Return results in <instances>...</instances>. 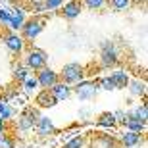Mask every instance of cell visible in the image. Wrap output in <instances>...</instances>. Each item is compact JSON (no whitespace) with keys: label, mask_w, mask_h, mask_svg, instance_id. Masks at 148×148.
<instances>
[{"label":"cell","mask_w":148,"mask_h":148,"mask_svg":"<svg viewBox=\"0 0 148 148\" xmlns=\"http://www.w3.org/2000/svg\"><path fill=\"white\" fill-rule=\"evenodd\" d=\"M66 148H83V138H81V137L73 138L71 143H67V144H66Z\"/></svg>","instance_id":"cell-23"},{"label":"cell","mask_w":148,"mask_h":148,"mask_svg":"<svg viewBox=\"0 0 148 148\" xmlns=\"http://www.w3.org/2000/svg\"><path fill=\"white\" fill-rule=\"evenodd\" d=\"M42 19H31V21H27V23H23L21 25V29H23V35H25V38L27 40H33L35 37H37L40 31H42Z\"/></svg>","instance_id":"cell-2"},{"label":"cell","mask_w":148,"mask_h":148,"mask_svg":"<svg viewBox=\"0 0 148 148\" xmlns=\"http://www.w3.org/2000/svg\"><path fill=\"white\" fill-rule=\"evenodd\" d=\"M108 0H85V4L90 8V10H100L102 6H106Z\"/></svg>","instance_id":"cell-17"},{"label":"cell","mask_w":148,"mask_h":148,"mask_svg":"<svg viewBox=\"0 0 148 148\" xmlns=\"http://www.w3.org/2000/svg\"><path fill=\"white\" fill-rule=\"evenodd\" d=\"M121 140H123V144H125L127 148H133V146H137V144L140 143V135L135 133V131H127V133H123Z\"/></svg>","instance_id":"cell-10"},{"label":"cell","mask_w":148,"mask_h":148,"mask_svg":"<svg viewBox=\"0 0 148 148\" xmlns=\"http://www.w3.org/2000/svg\"><path fill=\"white\" fill-rule=\"evenodd\" d=\"M31 8H33V12H35V14H40V12H44V10H46L44 2H33V4H31Z\"/></svg>","instance_id":"cell-24"},{"label":"cell","mask_w":148,"mask_h":148,"mask_svg":"<svg viewBox=\"0 0 148 148\" xmlns=\"http://www.w3.org/2000/svg\"><path fill=\"white\" fill-rule=\"evenodd\" d=\"M38 127H37V131L40 133V135H48V133L54 131V125H52V121L48 119V117H38L37 119Z\"/></svg>","instance_id":"cell-14"},{"label":"cell","mask_w":148,"mask_h":148,"mask_svg":"<svg viewBox=\"0 0 148 148\" xmlns=\"http://www.w3.org/2000/svg\"><path fill=\"white\" fill-rule=\"evenodd\" d=\"M31 127H33V121L29 119L27 115H25V117H21V121H19V129L27 131V129H31Z\"/></svg>","instance_id":"cell-22"},{"label":"cell","mask_w":148,"mask_h":148,"mask_svg":"<svg viewBox=\"0 0 148 148\" xmlns=\"http://www.w3.org/2000/svg\"><path fill=\"white\" fill-rule=\"evenodd\" d=\"M123 121H125V125L129 127V131L138 133V131H143V129H144V119L138 115V112H135V114H131V115H127V119H123Z\"/></svg>","instance_id":"cell-8"},{"label":"cell","mask_w":148,"mask_h":148,"mask_svg":"<svg viewBox=\"0 0 148 148\" xmlns=\"http://www.w3.org/2000/svg\"><path fill=\"white\" fill-rule=\"evenodd\" d=\"M98 123H100L102 127H112V125H115V117H114V114H104V115H100Z\"/></svg>","instance_id":"cell-16"},{"label":"cell","mask_w":148,"mask_h":148,"mask_svg":"<svg viewBox=\"0 0 148 148\" xmlns=\"http://www.w3.org/2000/svg\"><path fill=\"white\" fill-rule=\"evenodd\" d=\"M129 4H131V0H112V6L115 10H125Z\"/></svg>","instance_id":"cell-21"},{"label":"cell","mask_w":148,"mask_h":148,"mask_svg":"<svg viewBox=\"0 0 148 148\" xmlns=\"http://www.w3.org/2000/svg\"><path fill=\"white\" fill-rule=\"evenodd\" d=\"M10 27L14 29V31H17V29H21L23 25V10H14L10 14Z\"/></svg>","instance_id":"cell-12"},{"label":"cell","mask_w":148,"mask_h":148,"mask_svg":"<svg viewBox=\"0 0 148 148\" xmlns=\"http://www.w3.org/2000/svg\"><path fill=\"white\" fill-rule=\"evenodd\" d=\"M79 14H81V2H79V0H71L69 4L64 6V16H66L67 19H75Z\"/></svg>","instance_id":"cell-9"},{"label":"cell","mask_w":148,"mask_h":148,"mask_svg":"<svg viewBox=\"0 0 148 148\" xmlns=\"http://www.w3.org/2000/svg\"><path fill=\"white\" fill-rule=\"evenodd\" d=\"M115 62H117V52H115L114 44L106 42L104 48H102V64L108 67V66H114Z\"/></svg>","instance_id":"cell-6"},{"label":"cell","mask_w":148,"mask_h":148,"mask_svg":"<svg viewBox=\"0 0 148 148\" xmlns=\"http://www.w3.org/2000/svg\"><path fill=\"white\" fill-rule=\"evenodd\" d=\"M6 46H8L12 52H19V50L23 48L21 37H17V35H10V37H6Z\"/></svg>","instance_id":"cell-13"},{"label":"cell","mask_w":148,"mask_h":148,"mask_svg":"<svg viewBox=\"0 0 148 148\" xmlns=\"http://www.w3.org/2000/svg\"><path fill=\"white\" fill-rule=\"evenodd\" d=\"M0 146L2 148H14V144H12L10 140H6V138H0Z\"/></svg>","instance_id":"cell-29"},{"label":"cell","mask_w":148,"mask_h":148,"mask_svg":"<svg viewBox=\"0 0 148 148\" xmlns=\"http://www.w3.org/2000/svg\"><path fill=\"white\" fill-rule=\"evenodd\" d=\"M0 21H10V12L8 10H2V8H0Z\"/></svg>","instance_id":"cell-28"},{"label":"cell","mask_w":148,"mask_h":148,"mask_svg":"<svg viewBox=\"0 0 148 148\" xmlns=\"http://www.w3.org/2000/svg\"><path fill=\"white\" fill-rule=\"evenodd\" d=\"M112 81H114L115 88H125L129 85V77L125 71H114L112 73Z\"/></svg>","instance_id":"cell-11"},{"label":"cell","mask_w":148,"mask_h":148,"mask_svg":"<svg viewBox=\"0 0 148 148\" xmlns=\"http://www.w3.org/2000/svg\"><path fill=\"white\" fill-rule=\"evenodd\" d=\"M62 77L66 83H79L83 77V67L79 64H67L62 69Z\"/></svg>","instance_id":"cell-1"},{"label":"cell","mask_w":148,"mask_h":148,"mask_svg":"<svg viewBox=\"0 0 148 148\" xmlns=\"http://www.w3.org/2000/svg\"><path fill=\"white\" fill-rule=\"evenodd\" d=\"M37 83L44 88H50L52 85L58 83V75H56V71H52V69H42V71H38Z\"/></svg>","instance_id":"cell-5"},{"label":"cell","mask_w":148,"mask_h":148,"mask_svg":"<svg viewBox=\"0 0 148 148\" xmlns=\"http://www.w3.org/2000/svg\"><path fill=\"white\" fill-rule=\"evenodd\" d=\"M131 92H133V94H137V96H138V94H144V83L135 81V83L131 85Z\"/></svg>","instance_id":"cell-18"},{"label":"cell","mask_w":148,"mask_h":148,"mask_svg":"<svg viewBox=\"0 0 148 148\" xmlns=\"http://www.w3.org/2000/svg\"><path fill=\"white\" fill-rule=\"evenodd\" d=\"M10 115H12V110L4 104L2 108H0V117H2V119H6V117H10Z\"/></svg>","instance_id":"cell-27"},{"label":"cell","mask_w":148,"mask_h":148,"mask_svg":"<svg viewBox=\"0 0 148 148\" xmlns=\"http://www.w3.org/2000/svg\"><path fill=\"white\" fill-rule=\"evenodd\" d=\"M44 64H46V54L40 52V50H31L27 56V66L33 67V69H42Z\"/></svg>","instance_id":"cell-4"},{"label":"cell","mask_w":148,"mask_h":148,"mask_svg":"<svg viewBox=\"0 0 148 148\" xmlns=\"http://www.w3.org/2000/svg\"><path fill=\"white\" fill-rule=\"evenodd\" d=\"M50 92H52L56 102H62L69 96V87H67V83H56V85L50 87Z\"/></svg>","instance_id":"cell-7"},{"label":"cell","mask_w":148,"mask_h":148,"mask_svg":"<svg viewBox=\"0 0 148 148\" xmlns=\"http://www.w3.org/2000/svg\"><path fill=\"white\" fill-rule=\"evenodd\" d=\"M62 4H64V0H44L46 10H56V8H60Z\"/></svg>","instance_id":"cell-20"},{"label":"cell","mask_w":148,"mask_h":148,"mask_svg":"<svg viewBox=\"0 0 148 148\" xmlns=\"http://www.w3.org/2000/svg\"><path fill=\"white\" fill-rule=\"evenodd\" d=\"M75 94L81 100H88L96 96V85L94 83H79L75 87Z\"/></svg>","instance_id":"cell-3"},{"label":"cell","mask_w":148,"mask_h":148,"mask_svg":"<svg viewBox=\"0 0 148 148\" xmlns=\"http://www.w3.org/2000/svg\"><path fill=\"white\" fill-rule=\"evenodd\" d=\"M2 133H4V119L0 117V135H2Z\"/></svg>","instance_id":"cell-31"},{"label":"cell","mask_w":148,"mask_h":148,"mask_svg":"<svg viewBox=\"0 0 148 148\" xmlns=\"http://www.w3.org/2000/svg\"><path fill=\"white\" fill-rule=\"evenodd\" d=\"M102 143H104L106 146H114V140H112V138H102Z\"/></svg>","instance_id":"cell-30"},{"label":"cell","mask_w":148,"mask_h":148,"mask_svg":"<svg viewBox=\"0 0 148 148\" xmlns=\"http://www.w3.org/2000/svg\"><path fill=\"white\" fill-rule=\"evenodd\" d=\"M37 87H38L37 79H25V88H27V90H35Z\"/></svg>","instance_id":"cell-25"},{"label":"cell","mask_w":148,"mask_h":148,"mask_svg":"<svg viewBox=\"0 0 148 148\" xmlns=\"http://www.w3.org/2000/svg\"><path fill=\"white\" fill-rule=\"evenodd\" d=\"M16 77L19 79V81L27 79V69H25V67H17V69H16Z\"/></svg>","instance_id":"cell-26"},{"label":"cell","mask_w":148,"mask_h":148,"mask_svg":"<svg viewBox=\"0 0 148 148\" xmlns=\"http://www.w3.org/2000/svg\"><path fill=\"white\" fill-rule=\"evenodd\" d=\"M37 102H38V106H54L56 104V100H54V96H52V92H48V88H44L42 92L37 96Z\"/></svg>","instance_id":"cell-15"},{"label":"cell","mask_w":148,"mask_h":148,"mask_svg":"<svg viewBox=\"0 0 148 148\" xmlns=\"http://www.w3.org/2000/svg\"><path fill=\"white\" fill-rule=\"evenodd\" d=\"M100 87L106 88V90H114L115 85H114V81H112V77H104V79L100 81Z\"/></svg>","instance_id":"cell-19"}]
</instances>
